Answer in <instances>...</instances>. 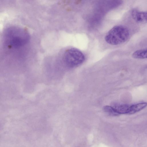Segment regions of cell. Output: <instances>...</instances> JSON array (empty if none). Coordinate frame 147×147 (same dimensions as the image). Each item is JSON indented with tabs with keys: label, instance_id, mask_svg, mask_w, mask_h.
<instances>
[{
	"label": "cell",
	"instance_id": "5",
	"mask_svg": "<svg viewBox=\"0 0 147 147\" xmlns=\"http://www.w3.org/2000/svg\"><path fill=\"white\" fill-rule=\"evenodd\" d=\"M131 105H121L116 106L113 107L119 115L120 114H130Z\"/></svg>",
	"mask_w": 147,
	"mask_h": 147
},
{
	"label": "cell",
	"instance_id": "7",
	"mask_svg": "<svg viewBox=\"0 0 147 147\" xmlns=\"http://www.w3.org/2000/svg\"><path fill=\"white\" fill-rule=\"evenodd\" d=\"M132 56L136 59L147 58V49L138 50L134 52Z\"/></svg>",
	"mask_w": 147,
	"mask_h": 147
},
{
	"label": "cell",
	"instance_id": "3",
	"mask_svg": "<svg viewBox=\"0 0 147 147\" xmlns=\"http://www.w3.org/2000/svg\"><path fill=\"white\" fill-rule=\"evenodd\" d=\"M63 61L65 64L70 67H75L81 65L84 61V54L75 48L67 50L63 55Z\"/></svg>",
	"mask_w": 147,
	"mask_h": 147
},
{
	"label": "cell",
	"instance_id": "6",
	"mask_svg": "<svg viewBox=\"0 0 147 147\" xmlns=\"http://www.w3.org/2000/svg\"><path fill=\"white\" fill-rule=\"evenodd\" d=\"M147 105L146 102L131 105L130 114L134 113L145 108Z\"/></svg>",
	"mask_w": 147,
	"mask_h": 147
},
{
	"label": "cell",
	"instance_id": "4",
	"mask_svg": "<svg viewBox=\"0 0 147 147\" xmlns=\"http://www.w3.org/2000/svg\"><path fill=\"white\" fill-rule=\"evenodd\" d=\"M131 15L132 18L138 23H147V11H140L134 9L131 11Z\"/></svg>",
	"mask_w": 147,
	"mask_h": 147
},
{
	"label": "cell",
	"instance_id": "2",
	"mask_svg": "<svg viewBox=\"0 0 147 147\" xmlns=\"http://www.w3.org/2000/svg\"><path fill=\"white\" fill-rule=\"evenodd\" d=\"M129 32L126 27L118 25L115 26L107 33L105 37L108 44L117 45L125 42L128 38Z\"/></svg>",
	"mask_w": 147,
	"mask_h": 147
},
{
	"label": "cell",
	"instance_id": "1",
	"mask_svg": "<svg viewBox=\"0 0 147 147\" xmlns=\"http://www.w3.org/2000/svg\"><path fill=\"white\" fill-rule=\"evenodd\" d=\"M5 40L8 47L18 48L27 43L30 36L26 30L16 27L8 28L5 32Z\"/></svg>",
	"mask_w": 147,
	"mask_h": 147
},
{
	"label": "cell",
	"instance_id": "8",
	"mask_svg": "<svg viewBox=\"0 0 147 147\" xmlns=\"http://www.w3.org/2000/svg\"><path fill=\"white\" fill-rule=\"evenodd\" d=\"M103 110L104 112L109 115L115 116L119 115L112 107L105 106L103 107Z\"/></svg>",
	"mask_w": 147,
	"mask_h": 147
}]
</instances>
